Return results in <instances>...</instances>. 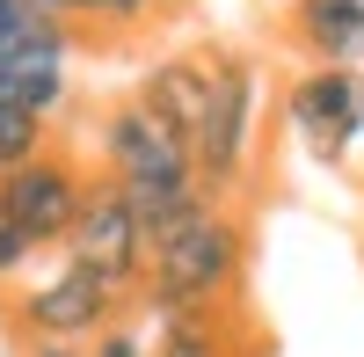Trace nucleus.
Returning <instances> with one entry per match:
<instances>
[{"label":"nucleus","mask_w":364,"mask_h":357,"mask_svg":"<svg viewBox=\"0 0 364 357\" xmlns=\"http://www.w3.org/2000/svg\"><path fill=\"white\" fill-rule=\"evenodd\" d=\"M29 8H37V15H58V22H66V15H73V0H29Z\"/></svg>","instance_id":"f3484780"},{"label":"nucleus","mask_w":364,"mask_h":357,"mask_svg":"<svg viewBox=\"0 0 364 357\" xmlns=\"http://www.w3.org/2000/svg\"><path fill=\"white\" fill-rule=\"evenodd\" d=\"M291 124L321 161H343L364 132V73L357 66H306L291 80Z\"/></svg>","instance_id":"6e6552de"},{"label":"nucleus","mask_w":364,"mask_h":357,"mask_svg":"<svg viewBox=\"0 0 364 357\" xmlns=\"http://www.w3.org/2000/svg\"><path fill=\"white\" fill-rule=\"evenodd\" d=\"M80 197H87V175L73 161H58L51 146L37 161H22L15 175H0V212H8V226L29 248H66V233L80 219Z\"/></svg>","instance_id":"39448f33"},{"label":"nucleus","mask_w":364,"mask_h":357,"mask_svg":"<svg viewBox=\"0 0 364 357\" xmlns=\"http://www.w3.org/2000/svg\"><path fill=\"white\" fill-rule=\"evenodd\" d=\"M66 51H73V29L66 22H29L15 37H0V102H15L29 117H51L66 110L73 95V73H66Z\"/></svg>","instance_id":"0eeeda50"},{"label":"nucleus","mask_w":364,"mask_h":357,"mask_svg":"<svg viewBox=\"0 0 364 357\" xmlns=\"http://www.w3.org/2000/svg\"><path fill=\"white\" fill-rule=\"evenodd\" d=\"M291 29L321 66H364V0H299Z\"/></svg>","instance_id":"9d476101"},{"label":"nucleus","mask_w":364,"mask_h":357,"mask_svg":"<svg viewBox=\"0 0 364 357\" xmlns=\"http://www.w3.org/2000/svg\"><path fill=\"white\" fill-rule=\"evenodd\" d=\"M29 22H58V15H37L29 0H0V37H15V29H29Z\"/></svg>","instance_id":"dca6fc26"},{"label":"nucleus","mask_w":364,"mask_h":357,"mask_svg":"<svg viewBox=\"0 0 364 357\" xmlns=\"http://www.w3.org/2000/svg\"><path fill=\"white\" fill-rule=\"evenodd\" d=\"M161 8H197V0H161Z\"/></svg>","instance_id":"6ab92c4d"},{"label":"nucleus","mask_w":364,"mask_h":357,"mask_svg":"<svg viewBox=\"0 0 364 357\" xmlns=\"http://www.w3.org/2000/svg\"><path fill=\"white\" fill-rule=\"evenodd\" d=\"M154 0H73V15H102V22H139Z\"/></svg>","instance_id":"2eb2a0df"},{"label":"nucleus","mask_w":364,"mask_h":357,"mask_svg":"<svg viewBox=\"0 0 364 357\" xmlns=\"http://www.w3.org/2000/svg\"><path fill=\"white\" fill-rule=\"evenodd\" d=\"M211 58L219 51H197V58H161L154 73H146L139 87V102L161 117V124L182 139V146H197L204 132V110H211Z\"/></svg>","instance_id":"1a4fd4ad"},{"label":"nucleus","mask_w":364,"mask_h":357,"mask_svg":"<svg viewBox=\"0 0 364 357\" xmlns=\"http://www.w3.org/2000/svg\"><path fill=\"white\" fill-rule=\"evenodd\" d=\"M154 357H226L211 314H154Z\"/></svg>","instance_id":"9b49d317"},{"label":"nucleus","mask_w":364,"mask_h":357,"mask_svg":"<svg viewBox=\"0 0 364 357\" xmlns=\"http://www.w3.org/2000/svg\"><path fill=\"white\" fill-rule=\"evenodd\" d=\"M124 307H132V299H124V292H109L95 270L58 262L51 277H37V284L8 307V329L22 336V350H37V343L80 350V343H95L109 321H124Z\"/></svg>","instance_id":"7ed1b4c3"},{"label":"nucleus","mask_w":364,"mask_h":357,"mask_svg":"<svg viewBox=\"0 0 364 357\" xmlns=\"http://www.w3.org/2000/svg\"><path fill=\"white\" fill-rule=\"evenodd\" d=\"M248 117H255V66L233 58V51H219V58H211V110H204V132L190 146L204 197L226 190L240 175V161H248Z\"/></svg>","instance_id":"423d86ee"},{"label":"nucleus","mask_w":364,"mask_h":357,"mask_svg":"<svg viewBox=\"0 0 364 357\" xmlns=\"http://www.w3.org/2000/svg\"><path fill=\"white\" fill-rule=\"evenodd\" d=\"M37 154H44V117L0 102V175H15L22 161H37Z\"/></svg>","instance_id":"f8f14e48"},{"label":"nucleus","mask_w":364,"mask_h":357,"mask_svg":"<svg viewBox=\"0 0 364 357\" xmlns=\"http://www.w3.org/2000/svg\"><path fill=\"white\" fill-rule=\"evenodd\" d=\"M29 255H37V248H29L22 233L8 226V212H0V284H8V277H22V270H29Z\"/></svg>","instance_id":"4468645a"},{"label":"nucleus","mask_w":364,"mask_h":357,"mask_svg":"<svg viewBox=\"0 0 364 357\" xmlns=\"http://www.w3.org/2000/svg\"><path fill=\"white\" fill-rule=\"evenodd\" d=\"M66 262H80V270H95L109 292L139 299V284H146V226H139L132 197L117 190L109 175H87L80 219L66 233Z\"/></svg>","instance_id":"20e7f679"},{"label":"nucleus","mask_w":364,"mask_h":357,"mask_svg":"<svg viewBox=\"0 0 364 357\" xmlns=\"http://www.w3.org/2000/svg\"><path fill=\"white\" fill-rule=\"evenodd\" d=\"M102 161H109V183L132 197V212L146 226V248L161 241L168 226H182L190 212H204V190H197V161L139 95H124L102 117Z\"/></svg>","instance_id":"f257e3e1"},{"label":"nucleus","mask_w":364,"mask_h":357,"mask_svg":"<svg viewBox=\"0 0 364 357\" xmlns=\"http://www.w3.org/2000/svg\"><path fill=\"white\" fill-rule=\"evenodd\" d=\"M29 357H80V350H58V343H37V350H29Z\"/></svg>","instance_id":"a211bd4d"},{"label":"nucleus","mask_w":364,"mask_h":357,"mask_svg":"<svg viewBox=\"0 0 364 357\" xmlns=\"http://www.w3.org/2000/svg\"><path fill=\"white\" fill-rule=\"evenodd\" d=\"M80 357H154V343H146V329H132V321H109L95 343H80Z\"/></svg>","instance_id":"ddd939ff"},{"label":"nucleus","mask_w":364,"mask_h":357,"mask_svg":"<svg viewBox=\"0 0 364 357\" xmlns=\"http://www.w3.org/2000/svg\"><path fill=\"white\" fill-rule=\"evenodd\" d=\"M240 262H248V241L226 212H190L182 226H168L154 248H146V284L139 299L146 314H211L240 284Z\"/></svg>","instance_id":"f03ea898"}]
</instances>
